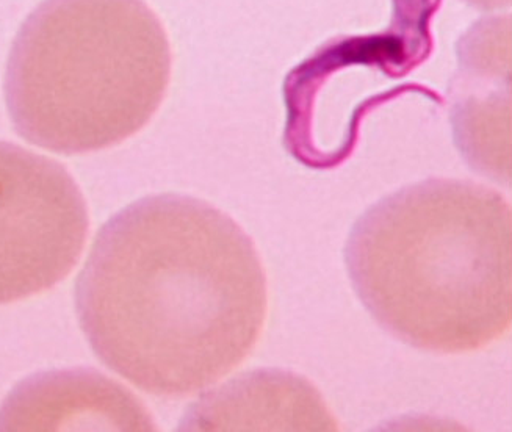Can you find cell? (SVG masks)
<instances>
[{
    "instance_id": "1",
    "label": "cell",
    "mask_w": 512,
    "mask_h": 432,
    "mask_svg": "<svg viewBox=\"0 0 512 432\" xmlns=\"http://www.w3.org/2000/svg\"><path fill=\"white\" fill-rule=\"evenodd\" d=\"M76 309L105 367L143 392L182 398L253 353L267 321V274L231 216L192 196H149L102 226Z\"/></svg>"
},
{
    "instance_id": "2",
    "label": "cell",
    "mask_w": 512,
    "mask_h": 432,
    "mask_svg": "<svg viewBox=\"0 0 512 432\" xmlns=\"http://www.w3.org/2000/svg\"><path fill=\"white\" fill-rule=\"evenodd\" d=\"M345 265L370 317L417 350L473 353L511 329V206L473 180L426 179L376 202Z\"/></svg>"
},
{
    "instance_id": "3",
    "label": "cell",
    "mask_w": 512,
    "mask_h": 432,
    "mask_svg": "<svg viewBox=\"0 0 512 432\" xmlns=\"http://www.w3.org/2000/svg\"><path fill=\"white\" fill-rule=\"evenodd\" d=\"M170 79V41L143 0H44L11 46L5 101L24 140L88 154L140 132Z\"/></svg>"
},
{
    "instance_id": "4",
    "label": "cell",
    "mask_w": 512,
    "mask_h": 432,
    "mask_svg": "<svg viewBox=\"0 0 512 432\" xmlns=\"http://www.w3.org/2000/svg\"><path fill=\"white\" fill-rule=\"evenodd\" d=\"M87 202L55 160L0 141V304L51 290L87 243Z\"/></svg>"
},
{
    "instance_id": "5",
    "label": "cell",
    "mask_w": 512,
    "mask_h": 432,
    "mask_svg": "<svg viewBox=\"0 0 512 432\" xmlns=\"http://www.w3.org/2000/svg\"><path fill=\"white\" fill-rule=\"evenodd\" d=\"M389 24L365 35H340L290 69L282 83L285 118L282 143L293 159L311 168L318 102L332 82L354 68L373 69L390 80L403 79L434 52L431 22L442 0H390Z\"/></svg>"
},
{
    "instance_id": "6",
    "label": "cell",
    "mask_w": 512,
    "mask_h": 432,
    "mask_svg": "<svg viewBox=\"0 0 512 432\" xmlns=\"http://www.w3.org/2000/svg\"><path fill=\"white\" fill-rule=\"evenodd\" d=\"M450 83L453 137L464 159L492 179L511 180V15L476 21L456 44Z\"/></svg>"
},
{
    "instance_id": "7",
    "label": "cell",
    "mask_w": 512,
    "mask_h": 432,
    "mask_svg": "<svg viewBox=\"0 0 512 432\" xmlns=\"http://www.w3.org/2000/svg\"><path fill=\"white\" fill-rule=\"evenodd\" d=\"M79 428L152 431L154 422L129 390L91 370L33 376L0 407L2 431Z\"/></svg>"
},
{
    "instance_id": "8",
    "label": "cell",
    "mask_w": 512,
    "mask_h": 432,
    "mask_svg": "<svg viewBox=\"0 0 512 432\" xmlns=\"http://www.w3.org/2000/svg\"><path fill=\"white\" fill-rule=\"evenodd\" d=\"M187 431H337L311 382L282 370H257L207 393L185 418Z\"/></svg>"
},
{
    "instance_id": "9",
    "label": "cell",
    "mask_w": 512,
    "mask_h": 432,
    "mask_svg": "<svg viewBox=\"0 0 512 432\" xmlns=\"http://www.w3.org/2000/svg\"><path fill=\"white\" fill-rule=\"evenodd\" d=\"M462 2L481 11H495L511 7V0H462Z\"/></svg>"
}]
</instances>
